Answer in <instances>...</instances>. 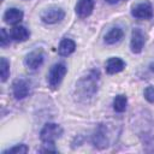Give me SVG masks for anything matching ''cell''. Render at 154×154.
<instances>
[{"mask_svg": "<svg viewBox=\"0 0 154 154\" xmlns=\"http://www.w3.org/2000/svg\"><path fill=\"white\" fill-rule=\"evenodd\" d=\"M99 79L100 75L99 71L91 70L87 76H83L76 84V93L82 99H89L91 97L99 88Z\"/></svg>", "mask_w": 154, "mask_h": 154, "instance_id": "cell-1", "label": "cell"}, {"mask_svg": "<svg viewBox=\"0 0 154 154\" xmlns=\"http://www.w3.org/2000/svg\"><path fill=\"white\" fill-rule=\"evenodd\" d=\"M63 135V129L59 124L55 123H47L42 128L40 132V140L43 144H53L58 138H60Z\"/></svg>", "mask_w": 154, "mask_h": 154, "instance_id": "cell-2", "label": "cell"}, {"mask_svg": "<svg viewBox=\"0 0 154 154\" xmlns=\"http://www.w3.org/2000/svg\"><path fill=\"white\" fill-rule=\"evenodd\" d=\"M66 72H67V67H66L65 64H63V63L54 64V65L49 69L48 75H47L48 85H49L52 89H57V88L60 85V83H61L63 78L65 77Z\"/></svg>", "mask_w": 154, "mask_h": 154, "instance_id": "cell-3", "label": "cell"}, {"mask_svg": "<svg viewBox=\"0 0 154 154\" xmlns=\"http://www.w3.org/2000/svg\"><path fill=\"white\" fill-rule=\"evenodd\" d=\"M64 17H65V11L58 6H49V7L45 8L40 14L41 20L46 24L59 23L64 19Z\"/></svg>", "mask_w": 154, "mask_h": 154, "instance_id": "cell-4", "label": "cell"}, {"mask_svg": "<svg viewBox=\"0 0 154 154\" xmlns=\"http://www.w3.org/2000/svg\"><path fill=\"white\" fill-rule=\"evenodd\" d=\"M93 144L99 149H103L109 146L108 128L105 124H100L96 128V130L93 135Z\"/></svg>", "mask_w": 154, "mask_h": 154, "instance_id": "cell-5", "label": "cell"}, {"mask_svg": "<svg viewBox=\"0 0 154 154\" xmlns=\"http://www.w3.org/2000/svg\"><path fill=\"white\" fill-rule=\"evenodd\" d=\"M131 14L138 19H150L153 17V7L149 1L138 2L132 7Z\"/></svg>", "mask_w": 154, "mask_h": 154, "instance_id": "cell-6", "label": "cell"}, {"mask_svg": "<svg viewBox=\"0 0 154 154\" xmlns=\"http://www.w3.org/2000/svg\"><path fill=\"white\" fill-rule=\"evenodd\" d=\"M43 59H45V55H43L42 49H35V51H31L30 53H28L25 55L24 64L28 69L36 70L43 64Z\"/></svg>", "mask_w": 154, "mask_h": 154, "instance_id": "cell-7", "label": "cell"}, {"mask_svg": "<svg viewBox=\"0 0 154 154\" xmlns=\"http://www.w3.org/2000/svg\"><path fill=\"white\" fill-rule=\"evenodd\" d=\"M12 93L17 100L25 99L30 93V84L23 78H18L12 83Z\"/></svg>", "mask_w": 154, "mask_h": 154, "instance_id": "cell-8", "label": "cell"}, {"mask_svg": "<svg viewBox=\"0 0 154 154\" xmlns=\"http://www.w3.org/2000/svg\"><path fill=\"white\" fill-rule=\"evenodd\" d=\"M146 43V36L143 31L140 28H135L131 34V41H130V48L132 53H141L143 49V46Z\"/></svg>", "mask_w": 154, "mask_h": 154, "instance_id": "cell-9", "label": "cell"}, {"mask_svg": "<svg viewBox=\"0 0 154 154\" xmlns=\"http://www.w3.org/2000/svg\"><path fill=\"white\" fill-rule=\"evenodd\" d=\"M93 10H94V0H78L75 6L76 14L79 18L89 17L91 14Z\"/></svg>", "mask_w": 154, "mask_h": 154, "instance_id": "cell-10", "label": "cell"}, {"mask_svg": "<svg viewBox=\"0 0 154 154\" xmlns=\"http://www.w3.org/2000/svg\"><path fill=\"white\" fill-rule=\"evenodd\" d=\"M105 69L108 75L118 73L125 69V61L118 57H112V58L107 59V61L105 64Z\"/></svg>", "mask_w": 154, "mask_h": 154, "instance_id": "cell-11", "label": "cell"}, {"mask_svg": "<svg viewBox=\"0 0 154 154\" xmlns=\"http://www.w3.org/2000/svg\"><path fill=\"white\" fill-rule=\"evenodd\" d=\"M23 11L19 10V8H16V7H11V8H7L4 13V20L5 23L7 24H12V25H16L18 23L22 22L23 19Z\"/></svg>", "mask_w": 154, "mask_h": 154, "instance_id": "cell-12", "label": "cell"}, {"mask_svg": "<svg viewBox=\"0 0 154 154\" xmlns=\"http://www.w3.org/2000/svg\"><path fill=\"white\" fill-rule=\"evenodd\" d=\"M29 36H30L29 30L25 26H23V25H16L10 31V37L13 41H17V42L26 41L29 38Z\"/></svg>", "mask_w": 154, "mask_h": 154, "instance_id": "cell-13", "label": "cell"}, {"mask_svg": "<svg viewBox=\"0 0 154 154\" xmlns=\"http://www.w3.org/2000/svg\"><path fill=\"white\" fill-rule=\"evenodd\" d=\"M76 49V43L75 41H72L71 38H63L59 43L58 47V53L61 57H67L70 54H72Z\"/></svg>", "mask_w": 154, "mask_h": 154, "instance_id": "cell-14", "label": "cell"}, {"mask_svg": "<svg viewBox=\"0 0 154 154\" xmlns=\"http://www.w3.org/2000/svg\"><path fill=\"white\" fill-rule=\"evenodd\" d=\"M124 36V31L119 28V26H116V28H112L106 35H105V42L107 45H114V43H118Z\"/></svg>", "mask_w": 154, "mask_h": 154, "instance_id": "cell-15", "label": "cell"}, {"mask_svg": "<svg viewBox=\"0 0 154 154\" xmlns=\"http://www.w3.org/2000/svg\"><path fill=\"white\" fill-rule=\"evenodd\" d=\"M126 105H128V99L123 94L117 95L113 100V108L116 112H119V113L124 112L126 109Z\"/></svg>", "mask_w": 154, "mask_h": 154, "instance_id": "cell-16", "label": "cell"}, {"mask_svg": "<svg viewBox=\"0 0 154 154\" xmlns=\"http://www.w3.org/2000/svg\"><path fill=\"white\" fill-rule=\"evenodd\" d=\"M0 75H1V81L2 82H5L10 76V63L4 57L0 59Z\"/></svg>", "mask_w": 154, "mask_h": 154, "instance_id": "cell-17", "label": "cell"}, {"mask_svg": "<svg viewBox=\"0 0 154 154\" xmlns=\"http://www.w3.org/2000/svg\"><path fill=\"white\" fill-rule=\"evenodd\" d=\"M28 150H29L28 146L24 144V143H20V144H16V146H13V147H11L8 149H5L2 152V154H10V153L11 154H24Z\"/></svg>", "mask_w": 154, "mask_h": 154, "instance_id": "cell-18", "label": "cell"}, {"mask_svg": "<svg viewBox=\"0 0 154 154\" xmlns=\"http://www.w3.org/2000/svg\"><path fill=\"white\" fill-rule=\"evenodd\" d=\"M143 95H144V99L150 102V103H154V87L153 85H148L144 91H143Z\"/></svg>", "mask_w": 154, "mask_h": 154, "instance_id": "cell-19", "label": "cell"}, {"mask_svg": "<svg viewBox=\"0 0 154 154\" xmlns=\"http://www.w3.org/2000/svg\"><path fill=\"white\" fill-rule=\"evenodd\" d=\"M10 43V34L6 32V30L2 28L0 30V46L4 48Z\"/></svg>", "mask_w": 154, "mask_h": 154, "instance_id": "cell-20", "label": "cell"}, {"mask_svg": "<svg viewBox=\"0 0 154 154\" xmlns=\"http://www.w3.org/2000/svg\"><path fill=\"white\" fill-rule=\"evenodd\" d=\"M105 1H107L108 4H118L120 1H126V0H105Z\"/></svg>", "mask_w": 154, "mask_h": 154, "instance_id": "cell-21", "label": "cell"}, {"mask_svg": "<svg viewBox=\"0 0 154 154\" xmlns=\"http://www.w3.org/2000/svg\"><path fill=\"white\" fill-rule=\"evenodd\" d=\"M149 70H150L152 72H154V63H152V64H149Z\"/></svg>", "mask_w": 154, "mask_h": 154, "instance_id": "cell-22", "label": "cell"}]
</instances>
